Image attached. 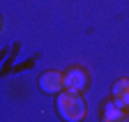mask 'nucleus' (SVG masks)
I'll return each mask as SVG.
<instances>
[{"label":"nucleus","instance_id":"5","mask_svg":"<svg viewBox=\"0 0 129 122\" xmlns=\"http://www.w3.org/2000/svg\"><path fill=\"white\" fill-rule=\"evenodd\" d=\"M102 122H127V111L115 106L113 101H106L104 113H102Z\"/></svg>","mask_w":129,"mask_h":122},{"label":"nucleus","instance_id":"2","mask_svg":"<svg viewBox=\"0 0 129 122\" xmlns=\"http://www.w3.org/2000/svg\"><path fill=\"white\" fill-rule=\"evenodd\" d=\"M37 88L42 90L44 95H53V97H58L62 90H64V74H62V71H55V69H48V71L39 74Z\"/></svg>","mask_w":129,"mask_h":122},{"label":"nucleus","instance_id":"1","mask_svg":"<svg viewBox=\"0 0 129 122\" xmlns=\"http://www.w3.org/2000/svg\"><path fill=\"white\" fill-rule=\"evenodd\" d=\"M55 111L64 122H81L88 113L85 99L76 90H62L55 97Z\"/></svg>","mask_w":129,"mask_h":122},{"label":"nucleus","instance_id":"6","mask_svg":"<svg viewBox=\"0 0 129 122\" xmlns=\"http://www.w3.org/2000/svg\"><path fill=\"white\" fill-rule=\"evenodd\" d=\"M127 122H129V111H127Z\"/></svg>","mask_w":129,"mask_h":122},{"label":"nucleus","instance_id":"3","mask_svg":"<svg viewBox=\"0 0 129 122\" xmlns=\"http://www.w3.org/2000/svg\"><path fill=\"white\" fill-rule=\"evenodd\" d=\"M88 88V74L81 67H72L64 71V90H76V92H83Z\"/></svg>","mask_w":129,"mask_h":122},{"label":"nucleus","instance_id":"4","mask_svg":"<svg viewBox=\"0 0 129 122\" xmlns=\"http://www.w3.org/2000/svg\"><path fill=\"white\" fill-rule=\"evenodd\" d=\"M111 101L120 106V108L129 111V78H118L111 88Z\"/></svg>","mask_w":129,"mask_h":122}]
</instances>
